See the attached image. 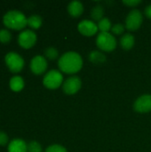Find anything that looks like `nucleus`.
<instances>
[{
  "instance_id": "obj_1",
  "label": "nucleus",
  "mask_w": 151,
  "mask_h": 152,
  "mask_svg": "<svg viewBox=\"0 0 151 152\" xmlns=\"http://www.w3.org/2000/svg\"><path fill=\"white\" fill-rule=\"evenodd\" d=\"M58 66L61 71L66 74H76L83 67V59L76 52H67L62 54L58 61Z\"/></svg>"
},
{
  "instance_id": "obj_2",
  "label": "nucleus",
  "mask_w": 151,
  "mask_h": 152,
  "mask_svg": "<svg viewBox=\"0 0 151 152\" xmlns=\"http://www.w3.org/2000/svg\"><path fill=\"white\" fill-rule=\"evenodd\" d=\"M3 22L8 28L20 30L28 25V18H26L25 14L20 11L12 10L4 15Z\"/></svg>"
},
{
  "instance_id": "obj_3",
  "label": "nucleus",
  "mask_w": 151,
  "mask_h": 152,
  "mask_svg": "<svg viewBox=\"0 0 151 152\" xmlns=\"http://www.w3.org/2000/svg\"><path fill=\"white\" fill-rule=\"evenodd\" d=\"M97 47L103 52H112L116 49L117 43L115 36H113L109 32H100L96 38Z\"/></svg>"
},
{
  "instance_id": "obj_4",
  "label": "nucleus",
  "mask_w": 151,
  "mask_h": 152,
  "mask_svg": "<svg viewBox=\"0 0 151 152\" xmlns=\"http://www.w3.org/2000/svg\"><path fill=\"white\" fill-rule=\"evenodd\" d=\"M63 82V76L61 72L57 69H51L44 75L43 78L44 86L51 90H54L60 86H62Z\"/></svg>"
},
{
  "instance_id": "obj_5",
  "label": "nucleus",
  "mask_w": 151,
  "mask_h": 152,
  "mask_svg": "<svg viewBox=\"0 0 151 152\" xmlns=\"http://www.w3.org/2000/svg\"><path fill=\"white\" fill-rule=\"evenodd\" d=\"M4 62L8 67L9 70L12 73H19L22 70L24 67L23 58L13 52L8 53L4 57Z\"/></svg>"
},
{
  "instance_id": "obj_6",
  "label": "nucleus",
  "mask_w": 151,
  "mask_h": 152,
  "mask_svg": "<svg viewBox=\"0 0 151 152\" xmlns=\"http://www.w3.org/2000/svg\"><path fill=\"white\" fill-rule=\"evenodd\" d=\"M143 22V16L140 10L133 9L126 16L125 19V28L129 31L138 30Z\"/></svg>"
},
{
  "instance_id": "obj_7",
  "label": "nucleus",
  "mask_w": 151,
  "mask_h": 152,
  "mask_svg": "<svg viewBox=\"0 0 151 152\" xmlns=\"http://www.w3.org/2000/svg\"><path fill=\"white\" fill-rule=\"evenodd\" d=\"M36 35L31 29L23 30L18 37V43L20 47L24 49H29L33 47L36 43Z\"/></svg>"
},
{
  "instance_id": "obj_8",
  "label": "nucleus",
  "mask_w": 151,
  "mask_h": 152,
  "mask_svg": "<svg viewBox=\"0 0 151 152\" xmlns=\"http://www.w3.org/2000/svg\"><path fill=\"white\" fill-rule=\"evenodd\" d=\"M81 86H82V82H81V79L79 78V77L72 76V77L67 78L63 82L62 91L64 92V94H66L68 95H73L80 90Z\"/></svg>"
},
{
  "instance_id": "obj_9",
  "label": "nucleus",
  "mask_w": 151,
  "mask_h": 152,
  "mask_svg": "<svg viewBox=\"0 0 151 152\" xmlns=\"http://www.w3.org/2000/svg\"><path fill=\"white\" fill-rule=\"evenodd\" d=\"M29 66L32 73L35 75H42L46 71L48 64L45 57L42 55H36L32 58Z\"/></svg>"
},
{
  "instance_id": "obj_10",
  "label": "nucleus",
  "mask_w": 151,
  "mask_h": 152,
  "mask_svg": "<svg viewBox=\"0 0 151 152\" xmlns=\"http://www.w3.org/2000/svg\"><path fill=\"white\" fill-rule=\"evenodd\" d=\"M77 29L78 31L85 37H92L94 36L99 28L98 25L91 20H83L77 24Z\"/></svg>"
},
{
  "instance_id": "obj_11",
  "label": "nucleus",
  "mask_w": 151,
  "mask_h": 152,
  "mask_svg": "<svg viewBox=\"0 0 151 152\" xmlns=\"http://www.w3.org/2000/svg\"><path fill=\"white\" fill-rule=\"evenodd\" d=\"M133 110L139 113H148L151 111V95L143 94L133 103Z\"/></svg>"
},
{
  "instance_id": "obj_12",
  "label": "nucleus",
  "mask_w": 151,
  "mask_h": 152,
  "mask_svg": "<svg viewBox=\"0 0 151 152\" xmlns=\"http://www.w3.org/2000/svg\"><path fill=\"white\" fill-rule=\"evenodd\" d=\"M68 12L70 16L77 18L84 12V5L80 1H71L68 5Z\"/></svg>"
},
{
  "instance_id": "obj_13",
  "label": "nucleus",
  "mask_w": 151,
  "mask_h": 152,
  "mask_svg": "<svg viewBox=\"0 0 151 152\" xmlns=\"http://www.w3.org/2000/svg\"><path fill=\"white\" fill-rule=\"evenodd\" d=\"M8 152H28V144L21 139H14L8 144Z\"/></svg>"
},
{
  "instance_id": "obj_14",
  "label": "nucleus",
  "mask_w": 151,
  "mask_h": 152,
  "mask_svg": "<svg viewBox=\"0 0 151 152\" xmlns=\"http://www.w3.org/2000/svg\"><path fill=\"white\" fill-rule=\"evenodd\" d=\"M134 43H135V38H134L133 35H132L130 33L124 34L122 36V37L120 38V45L125 51L131 50L133 47Z\"/></svg>"
},
{
  "instance_id": "obj_15",
  "label": "nucleus",
  "mask_w": 151,
  "mask_h": 152,
  "mask_svg": "<svg viewBox=\"0 0 151 152\" xmlns=\"http://www.w3.org/2000/svg\"><path fill=\"white\" fill-rule=\"evenodd\" d=\"M88 59L89 61L93 63V64H103L106 61H107V58L105 56L104 53H102L100 51H92L90 53H89V56H88Z\"/></svg>"
},
{
  "instance_id": "obj_16",
  "label": "nucleus",
  "mask_w": 151,
  "mask_h": 152,
  "mask_svg": "<svg viewBox=\"0 0 151 152\" xmlns=\"http://www.w3.org/2000/svg\"><path fill=\"white\" fill-rule=\"evenodd\" d=\"M9 86L13 92H20L24 87V80L20 76H14L10 79Z\"/></svg>"
},
{
  "instance_id": "obj_17",
  "label": "nucleus",
  "mask_w": 151,
  "mask_h": 152,
  "mask_svg": "<svg viewBox=\"0 0 151 152\" xmlns=\"http://www.w3.org/2000/svg\"><path fill=\"white\" fill-rule=\"evenodd\" d=\"M103 15H104V8L101 4H97L93 6V9L91 10V18L93 19V20L100 21L103 18Z\"/></svg>"
},
{
  "instance_id": "obj_18",
  "label": "nucleus",
  "mask_w": 151,
  "mask_h": 152,
  "mask_svg": "<svg viewBox=\"0 0 151 152\" xmlns=\"http://www.w3.org/2000/svg\"><path fill=\"white\" fill-rule=\"evenodd\" d=\"M43 23L42 17L37 14H33L28 18V25L33 29H38Z\"/></svg>"
},
{
  "instance_id": "obj_19",
  "label": "nucleus",
  "mask_w": 151,
  "mask_h": 152,
  "mask_svg": "<svg viewBox=\"0 0 151 152\" xmlns=\"http://www.w3.org/2000/svg\"><path fill=\"white\" fill-rule=\"evenodd\" d=\"M98 28L101 32L105 33V32H109V30H111L112 25H111V21L109 18H102L100 21H98Z\"/></svg>"
},
{
  "instance_id": "obj_20",
  "label": "nucleus",
  "mask_w": 151,
  "mask_h": 152,
  "mask_svg": "<svg viewBox=\"0 0 151 152\" xmlns=\"http://www.w3.org/2000/svg\"><path fill=\"white\" fill-rule=\"evenodd\" d=\"M44 57L50 61L56 60L59 57V52L55 47H47L44 50Z\"/></svg>"
},
{
  "instance_id": "obj_21",
  "label": "nucleus",
  "mask_w": 151,
  "mask_h": 152,
  "mask_svg": "<svg viewBox=\"0 0 151 152\" xmlns=\"http://www.w3.org/2000/svg\"><path fill=\"white\" fill-rule=\"evenodd\" d=\"M12 39L11 32L8 29H0V42L2 44H8Z\"/></svg>"
},
{
  "instance_id": "obj_22",
  "label": "nucleus",
  "mask_w": 151,
  "mask_h": 152,
  "mask_svg": "<svg viewBox=\"0 0 151 152\" xmlns=\"http://www.w3.org/2000/svg\"><path fill=\"white\" fill-rule=\"evenodd\" d=\"M28 152H43V149L38 142L31 141L28 143Z\"/></svg>"
},
{
  "instance_id": "obj_23",
  "label": "nucleus",
  "mask_w": 151,
  "mask_h": 152,
  "mask_svg": "<svg viewBox=\"0 0 151 152\" xmlns=\"http://www.w3.org/2000/svg\"><path fill=\"white\" fill-rule=\"evenodd\" d=\"M125 29V26L121 24V23H117V24H115L112 26L111 28V32H112V35H117V36H119V35H122L124 33Z\"/></svg>"
},
{
  "instance_id": "obj_24",
  "label": "nucleus",
  "mask_w": 151,
  "mask_h": 152,
  "mask_svg": "<svg viewBox=\"0 0 151 152\" xmlns=\"http://www.w3.org/2000/svg\"><path fill=\"white\" fill-rule=\"evenodd\" d=\"M44 152H68L66 148L61 146V145H59V144H53V145H51L49 146Z\"/></svg>"
},
{
  "instance_id": "obj_25",
  "label": "nucleus",
  "mask_w": 151,
  "mask_h": 152,
  "mask_svg": "<svg viewBox=\"0 0 151 152\" xmlns=\"http://www.w3.org/2000/svg\"><path fill=\"white\" fill-rule=\"evenodd\" d=\"M123 3L129 7H135L142 3L141 0H124Z\"/></svg>"
},
{
  "instance_id": "obj_26",
  "label": "nucleus",
  "mask_w": 151,
  "mask_h": 152,
  "mask_svg": "<svg viewBox=\"0 0 151 152\" xmlns=\"http://www.w3.org/2000/svg\"><path fill=\"white\" fill-rule=\"evenodd\" d=\"M7 142H8V135L5 133L0 131V146H4L7 144Z\"/></svg>"
},
{
  "instance_id": "obj_27",
  "label": "nucleus",
  "mask_w": 151,
  "mask_h": 152,
  "mask_svg": "<svg viewBox=\"0 0 151 152\" xmlns=\"http://www.w3.org/2000/svg\"><path fill=\"white\" fill-rule=\"evenodd\" d=\"M144 13H145V15H146L148 18L151 19V4H149V5H147V6L145 7Z\"/></svg>"
}]
</instances>
